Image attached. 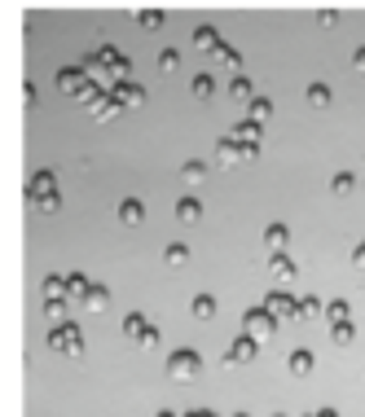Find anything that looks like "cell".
Returning a JSON list of instances; mask_svg holds the SVG:
<instances>
[{"instance_id":"obj_1","label":"cell","mask_w":365,"mask_h":417,"mask_svg":"<svg viewBox=\"0 0 365 417\" xmlns=\"http://www.w3.org/2000/svg\"><path fill=\"white\" fill-rule=\"evenodd\" d=\"M48 347L62 352V356H84V334H79L75 321H58L48 329Z\"/></svg>"},{"instance_id":"obj_2","label":"cell","mask_w":365,"mask_h":417,"mask_svg":"<svg viewBox=\"0 0 365 417\" xmlns=\"http://www.w3.org/2000/svg\"><path fill=\"white\" fill-rule=\"evenodd\" d=\"M198 374H203V356H198L194 347H176L168 356V378L172 382H194Z\"/></svg>"},{"instance_id":"obj_3","label":"cell","mask_w":365,"mask_h":417,"mask_svg":"<svg viewBox=\"0 0 365 417\" xmlns=\"http://www.w3.org/2000/svg\"><path fill=\"white\" fill-rule=\"evenodd\" d=\"M273 329H277V316L269 312V308H246V316H242V334H251V339H273Z\"/></svg>"},{"instance_id":"obj_4","label":"cell","mask_w":365,"mask_h":417,"mask_svg":"<svg viewBox=\"0 0 365 417\" xmlns=\"http://www.w3.org/2000/svg\"><path fill=\"white\" fill-rule=\"evenodd\" d=\"M124 339L128 343H141V347H159V329L145 321L141 312H132V316H124Z\"/></svg>"},{"instance_id":"obj_5","label":"cell","mask_w":365,"mask_h":417,"mask_svg":"<svg viewBox=\"0 0 365 417\" xmlns=\"http://www.w3.org/2000/svg\"><path fill=\"white\" fill-rule=\"evenodd\" d=\"M264 308H269V312L277 316V321H281V316L300 321V299H291L286 290H269V294H264Z\"/></svg>"},{"instance_id":"obj_6","label":"cell","mask_w":365,"mask_h":417,"mask_svg":"<svg viewBox=\"0 0 365 417\" xmlns=\"http://www.w3.org/2000/svg\"><path fill=\"white\" fill-rule=\"evenodd\" d=\"M255 352H260V339H251V334H238L234 347L225 352V364H251Z\"/></svg>"},{"instance_id":"obj_7","label":"cell","mask_w":365,"mask_h":417,"mask_svg":"<svg viewBox=\"0 0 365 417\" xmlns=\"http://www.w3.org/2000/svg\"><path fill=\"white\" fill-rule=\"evenodd\" d=\"M234 141L242 145L246 158H255V154H260V123H255V119H242V123L234 128Z\"/></svg>"},{"instance_id":"obj_8","label":"cell","mask_w":365,"mask_h":417,"mask_svg":"<svg viewBox=\"0 0 365 417\" xmlns=\"http://www.w3.org/2000/svg\"><path fill=\"white\" fill-rule=\"evenodd\" d=\"M269 277L273 281H295L300 268H295V259L286 255V250H273V255H269Z\"/></svg>"},{"instance_id":"obj_9","label":"cell","mask_w":365,"mask_h":417,"mask_svg":"<svg viewBox=\"0 0 365 417\" xmlns=\"http://www.w3.org/2000/svg\"><path fill=\"white\" fill-rule=\"evenodd\" d=\"M88 110H93V119H97V123H106V119H114V114L124 110V102H119V97H114V93H97Z\"/></svg>"},{"instance_id":"obj_10","label":"cell","mask_w":365,"mask_h":417,"mask_svg":"<svg viewBox=\"0 0 365 417\" xmlns=\"http://www.w3.org/2000/svg\"><path fill=\"white\" fill-rule=\"evenodd\" d=\"M246 154H242V145L234 141V132H229V137L225 141H215V163H220V167H238Z\"/></svg>"},{"instance_id":"obj_11","label":"cell","mask_w":365,"mask_h":417,"mask_svg":"<svg viewBox=\"0 0 365 417\" xmlns=\"http://www.w3.org/2000/svg\"><path fill=\"white\" fill-rule=\"evenodd\" d=\"M286 369H291L295 378H308L312 369H317V356H312V352H308V347H295V352L286 356Z\"/></svg>"},{"instance_id":"obj_12","label":"cell","mask_w":365,"mask_h":417,"mask_svg":"<svg viewBox=\"0 0 365 417\" xmlns=\"http://www.w3.org/2000/svg\"><path fill=\"white\" fill-rule=\"evenodd\" d=\"M110 93H114V97L124 102V110H128V106H141V102H145V88H137L132 79H114V83H110Z\"/></svg>"},{"instance_id":"obj_13","label":"cell","mask_w":365,"mask_h":417,"mask_svg":"<svg viewBox=\"0 0 365 417\" xmlns=\"http://www.w3.org/2000/svg\"><path fill=\"white\" fill-rule=\"evenodd\" d=\"M79 308H84V312H106V308H110V286L93 281V290H88V299H84Z\"/></svg>"},{"instance_id":"obj_14","label":"cell","mask_w":365,"mask_h":417,"mask_svg":"<svg viewBox=\"0 0 365 417\" xmlns=\"http://www.w3.org/2000/svg\"><path fill=\"white\" fill-rule=\"evenodd\" d=\"M194 48H203V53H211V48H215V53H220L225 40H220V31H215V27H198V31H194Z\"/></svg>"},{"instance_id":"obj_15","label":"cell","mask_w":365,"mask_h":417,"mask_svg":"<svg viewBox=\"0 0 365 417\" xmlns=\"http://www.w3.org/2000/svg\"><path fill=\"white\" fill-rule=\"evenodd\" d=\"M44 193H53V172H36L27 180V198H31V203H40Z\"/></svg>"},{"instance_id":"obj_16","label":"cell","mask_w":365,"mask_h":417,"mask_svg":"<svg viewBox=\"0 0 365 417\" xmlns=\"http://www.w3.org/2000/svg\"><path fill=\"white\" fill-rule=\"evenodd\" d=\"M66 281H71V286H66V299H71V303H84V299H88V290H93V281H88L84 273H71Z\"/></svg>"},{"instance_id":"obj_17","label":"cell","mask_w":365,"mask_h":417,"mask_svg":"<svg viewBox=\"0 0 365 417\" xmlns=\"http://www.w3.org/2000/svg\"><path fill=\"white\" fill-rule=\"evenodd\" d=\"M119 220H124L128 228L145 220V207H141V198H124V203H119Z\"/></svg>"},{"instance_id":"obj_18","label":"cell","mask_w":365,"mask_h":417,"mask_svg":"<svg viewBox=\"0 0 365 417\" xmlns=\"http://www.w3.org/2000/svg\"><path fill=\"white\" fill-rule=\"evenodd\" d=\"M264 246H269V250H286L291 246V228L286 224H269V228H264Z\"/></svg>"},{"instance_id":"obj_19","label":"cell","mask_w":365,"mask_h":417,"mask_svg":"<svg viewBox=\"0 0 365 417\" xmlns=\"http://www.w3.org/2000/svg\"><path fill=\"white\" fill-rule=\"evenodd\" d=\"M330 343H335V347H352L357 343V325L352 321H335V325H330Z\"/></svg>"},{"instance_id":"obj_20","label":"cell","mask_w":365,"mask_h":417,"mask_svg":"<svg viewBox=\"0 0 365 417\" xmlns=\"http://www.w3.org/2000/svg\"><path fill=\"white\" fill-rule=\"evenodd\" d=\"M176 220L198 224V220H203V203H198V198H180V203H176Z\"/></svg>"},{"instance_id":"obj_21","label":"cell","mask_w":365,"mask_h":417,"mask_svg":"<svg viewBox=\"0 0 365 417\" xmlns=\"http://www.w3.org/2000/svg\"><path fill=\"white\" fill-rule=\"evenodd\" d=\"M180 180H185V185H190V189H198V185H203V180H207V163H198V158H190L185 167H180Z\"/></svg>"},{"instance_id":"obj_22","label":"cell","mask_w":365,"mask_h":417,"mask_svg":"<svg viewBox=\"0 0 365 417\" xmlns=\"http://www.w3.org/2000/svg\"><path fill=\"white\" fill-rule=\"evenodd\" d=\"M190 316H198V321H211V316H215V294H194Z\"/></svg>"},{"instance_id":"obj_23","label":"cell","mask_w":365,"mask_h":417,"mask_svg":"<svg viewBox=\"0 0 365 417\" xmlns=\"http://www.w3.org/2000/svg\"><path fill=\"white\" fill-rule=\"evenodd\" d=\"M163 264H168V268H185V264H190V246L185 242H172L168 250H163Z\"/></svg>"},{"instance_id":"obj_24","label":"cell","mask_w":365,"mask_h":417,"mask_svg":"<svg viewBox=\"0 0 365 417\" xmlns=\"http://www.w3.org/2000/svg\"><path fill=\"white\" fill-rule=\"evenodd\" d=\"M88 83H84V75L79 71H58V93H84Z\"/></svg>"},{"instance_id":"obj_25","label":"cell","mask_w":365,"mask_h":417,"mask_svg":"<svg viewBox=\"0 0 365 417\" xmlns=\"http://www.w3.org/2000/svg\"><path fill=\"white\" fill-rule=\"evenodd\" d=\"M326 321L335 325V321H352V308H347V299H330L326 303Z\"/></svg>"},{"instance_id":"obj_26","label":"cell","mask_w":365,"mask_h":417,"mask_svg":"<svg viewBox=\"0 0 365 417\" xmlns=\"http://www.w3.org/2000/svg\"><path fill=\"white\" fill-rule=\"evenodd\" d=\"M229 97H234V102H251V79H246V75H234V79H229Z\"/></svg>"},{"instance_id":"obj_27","label":"cell","mask_w":365,"mask_h":417,"mask_svg":"<svg viewBox=\"0 0 365 417\" xmlns=\"http://www.w3.org/2000/svg\"><path fill=\"white\" fill-rule=\"evenodd\" d=\"M190 93L198 97V102H207V97H215V79H211V75H194V83H190Z\"/></svg>"},{"instance_id":"obj_28","label":"cell","mask_w":365,"mask_h":417,"mask_svg":"<svg viewBox=\"0 0 365 417\" xmlns=\"http://www.w3.org/2000/svg\"><path fill=\"white\" fill-rule=\"evenodd\" d=\"M66 286H71V281H66V277L48 273V277H44V299H66Z\"/></svg>"},{"instance_id":"obj_29","label":"cell","mask_w":365,"mask_h":417,"mask_svg":"<svg viewBox=\"0 0 365 417\" xmlns=\"http://www.w3.org/2000/svg\"><path fill=\"white\" fill-rule=\"evenodd\" d=\"M75 303L71 299H44V316H53V321H66V312H71Z\"/></svg>"},{"instance_id":"obj_30","label":"cell","mask_w":365,"mask_h":417,"mask_svg":"<svg viewBox=\"0 0 365 417\" xmlns=\"http://www.w3.org/2000/svg\"><path fill=\"white\" fill-rule=\"evenodd\" d=\"M251 119L255 123H269L273 119V102H269V97H251Z\"/></svg>"},{"instance_id":"obj_31","label":"cell","mask_w":365,"mask_h":417,"mask_svg":"<svg viewBox=\"0 0 365 417\" xmlns=\"http://www.w3.org/2000/svg\"><path fill=\"white\" fill-rule=\"evenodd\" d=\"M330 189H335L339 198H347V193L357 189V176H352V172H335V180H330Z\"/></svg>"},{"instance_id":"obj_32","label":"cell","mask_w":365,"mask_h":417,"mask_svg":"<svg viewBox=\"0 0 365 417\" xmlns=\"http://www.w3.org/2000/svg\"><path fill=\"white\" fill-rule=\"evenodd\" d=\"M308 106H317V110L330 106V88H326V83H308Z\"/></svg>"},{"instance_id":"obj_33","label":"cell","mask_w":365,"mask_h":417,"mask_svg":"<svg viewBox=\"0 0 365 417\" xmlns=\"http://www.w3.org/2000/svg\"><path fill=\"white\" fill-rule=\"evenodd\" d=\"M312 316H326V308H321V299H300V321H312Z\"/></svg>"},{"instance_id":"obj_34","label":"cell","mask_w":365,"mask_h":417,"mask_svg":"<svg viewBox=\"0 0 365 417\" xmlns=\"http://www.w3.org/2000/svg\"><path fill=\"white\" fill-rule=\"evenodd\" d=\"M137 22H141L145 31H159V27H163V13H159V9H141V13H137Z\"/></svg>"},{"instance_id":"obj_35","label":"cell","mask_w":365,"mask_h":417,"mask_svg":"<svg viewBox=\"0 0 365 417\" xmlns=\"http://www.w3.org/2000/svg\"><path fill=\"white\" fill-rule=\"evenodd\" d=\"M36 207H40L44 215H53V211H62V198H58V193H44V198H40Z\"/></svg>"},{"instance_id":"obj_36","label":"cell","mask_w":365,"mask_h":417,"mask_svg":"<svg viewBox=\"0 0 365 417\" xmlns=\"http://www.w3.org/2000/svg\"><path fill=\"white\" fill-rule=\"evenodd\" d=\"M220 62H225V71H242V57L234 53V48H220Z\"/></svg>"},{"instance_id":"obj_37","label":"cell","mask_w":365,"mask_h":417,"mask_svg":"<svg viewBox=\"0 0 365 417\" xmlns=\"http://www.w3.org/2000/svg\"><path fill=\"white\" fill-rule=\"evenodd\" d=\"M176 53H172V48H163V53H159V71H176Z\"/></svg>"},{"instance_id":"obj_38","label":"cell","mask_w":365,"mask_h":417,"mask_svg":"<svg viewBox=\"0 0 365 417\" xmlns=\"http://www.w3.org/2000/svg\"><path fill=\"white\" fill-rule=\"evenodd\" d=\"M317 22H321V27H335V22H339V13H335V9H321V13H317Z\"/></svg>"},{"instance_id":"obj_39","label":"cell","mask_w":365,"mask_h":417,"mask_svg":"<svg viewBox=\"0 0 365 417\" xmlns=\"http://www.w3.org/2000/svg\"><path fill=\"white\" fill-rule=\"evenodd\" d=\"M352 66H357V75H365V44H361L357 53H352Z\"/></svg>"},{"instance_id":"obj_40","label":"cell","mask_w":365,"mask_h":417,"mask_svg":"<svg viewBox=\"0 0 365 417\" xmlns=\"http://www.w3.org/2000/svg\"><path fill=\"white\" fill-rule=\"evenodd\" d=\"M352 264H357L361 273H365V246H357V250H352Z\"/></svg>"},{"instance_id":"obj_41","label":"cell","mask_w":365,"mask_h":417,"mask_svg":"<svg viewBox=\"0 0 365 417\" xmlns=\"http://www.w3.org/2000/svg\"><path fill=\"white\" fill-rule=\"evenodd\" d=\"M180 417H215L211 409H190V413H180Z\"/></svg>"},{"instance_id":"obj_42","label":"cell","mask_w":365,"mask_h":417,"mask_svg":"<svg viewBox=\"0 0 365 417\" xmlns=\"http://www.w3.org/2000/svg\"><path fill=\"white\" fill-rule=\"evenodd\" d=\"M317 417H339V413H335V409H321V413H317Z\"/></svg>"},{"instance_id":"obj_43","label":"cell","mask_w":365,"mask_h":417,"mask_svg":"<svg viewBox=\"0 0 365 417\" xmlns=\"http://www.w3.org/2000/svg\"><path fill=\"white\" fill-rule=\"evenodd\" d=\"M154 417H176V413H172V409H159V413H154Z\"/></svg>"},{"instance_id":"obj_44","label":"cell","mask_w":365,"mask_h":417,"mask_svg":"<svg viewBox=\"0 0 365 417\" xmlns=\"http://www.w3.org/2000/svg\"><path fill=\"white\" fill-rule=\"evenodd\" d=\"M234 417H251V413H234Z\"/></svg>"},{"instance_id":"obj_45","label":"cell","mask_w":365,"mask_h":417,"mask_svg":"<svg viewBox=\"0 0 365 417\" xmlns=\"http://www.w3.org/2000/svg\"><path fill=\"white\" fill-rule=\"evenodd\" d=\"M361 185H365V176H361Z\"/></svg>"},{"instance_id":"obj_46","label":"cell","mask_w":365,"mask_h":417,"mask_svg":"<svg viewBox=\"0 0 365 417\" xmlns=\"http://www.w3.org/2000/svg\"><path fill=\"white\" fill-rule=\"evenodd\" d=\"M277 417H286V413H277Z\"/></svg>"},{"instance_id":"obj_47","label":"cell","mask_w":365,"mask_h":417,"mask_svg":"<svg viewBox=\"0 0 365 417\" xmlns=\"http://www.w3.org/2000/svg\"><path fill=\"white\" fill-rule=\"evenodd\" d=\"M361 246H365V238H361Z\"/></svg>"},{"instance_id":"obj_48","label":"cell","mask_w":365,"mask_h":417,"mask_svg":"<svg viewBox=\"0 0 365 417\" xmlns=\"http://www.w3.org/2000/svg\"><path fill=\"white\" fill-rule=\"evenodd\" d=\"M312 417H317V413H312Z\"/></svg>"}]
</instances>
